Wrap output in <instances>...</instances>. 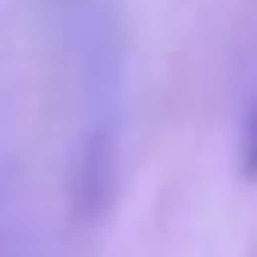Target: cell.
Returning a JSON list of instances; mask_svg holds the SVG:
<instances>
[{
	"mask_svg": "<svg viewBox=\"0 0 257 257\" xmlns=\"http://www.w3.org/2000/svg\"><path fill=\"white\" fill-rule=\"evenodd\" d=\"M240 168H246V179H257V106L246 117V140H240Z\"/></svg>",
	"mask_w": 257,
	"mask_h": 257,
	"instance_id": "1",
	"label": "cell"
}]
</instances>
